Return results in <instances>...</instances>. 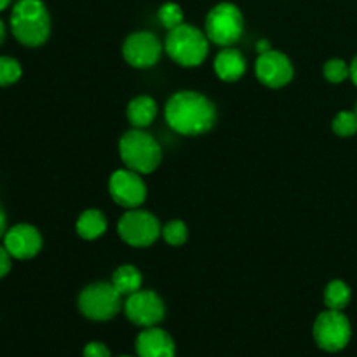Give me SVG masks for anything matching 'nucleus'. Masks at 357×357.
Masks as SVG:
<instances>
[{
  "mask_svg": "<svg viewBox=\"0 0 357 357\" xmlns=\"http://www.w3.org/2000/svg\"><path fill=\"white\" fill-rule=\"evenodd\" d=\"M166 121L173 131L185 136H199L215 126V105L195 91L173 94L166 105Z\"/></svg>",
  "mask_w": 357,
  "mask_h": 357,
  "instance_id": "1",
  "label": "nucleus"
},
{
  "mask_svg": "<svg viewBox=\"0 0 357 357\" xmlns=\"http://www.w3.org/2000/svg\"><path fill=\"white\" fill-rule=\"evenodd\" d=\"M9 23L14 38L26 47L45 44L51 33V17L42 0H17Z\"/></svg>",
  "mask_w": 357,
  "mask_h": 357,
  "instance_id": "2",
  "label": "nucleus"
},
{
  "mask_svg": "<svg viewBox=\"0 0 357 357\" xmlns=\"http://www.w3.org/2000/svg\"><path fill=\"white\" fill-rule=\"evenodd\" d=\"M119 153L126 167L139 174L155 171L162 159L159 143L139 129H132L122 136L119 143Z\"/></svg>",
  "mask_w": 357,
  "mask_h": 357,
  "instance_id": "3",
  "label": "nucleus"
},
{
  "mask_svg": "<svg viewBox=\"0 0 357 357\" xmlns=\"http://www.w3.org/2000/svg\"><path fill=\"white\" fill-rule=\"evenodd\" d=\"M166 52L178 65L199 66L208 56V35L199 28L181 23L167 33Z\"/></svg>",
  "mask_w": 357,
  "mask_h": 357,
  "instance_id": "4",
  "label": "nucleus"
},
{
  "mask_svg": "<svg viewBox=\"0 0 357 357\" xmlns=\"http://www.w3.org/2000/svg\"><path fill=\"white\" fill-rule=\"evenodd\" d=\"M79 309L91 321H110L121 312L122 295L112 282H96L80 293Z\"/></svg>",
  "mask_w": 357,
  "mask_h": 357,
  "instance_id": "5",
  "label": "nucleus"
},
{
  "mask_svg": "<svg viewBox=\"0 0 357 357\" xmlns=\"http://www.w3.org/2000/svg\"><path fill=\"white\" fill-rule=\"evenodd\" d=\"M244 30V20L239 7L230 2H222L209 10L206 17V35L215 44L229 47L236 44Z\"/></svg>",
  "mask_w": 357,
  "mask_h": 357,
  "instance_id": "6",
  "label": "nucleus"
},
{
  "mask_svg": "<svg viewBox=\"0 0 357 357\" xmlns=\"http://www.w3.org/2000/svg\"><path fill=\"white\" fill-rule=\"evenodd\" d=\"M314 340L326 352H340L351 342L352 328L342 310H330L319 314L314 323Z\"/></svg>",
  "mask_w": 357,
  "mask_h": 357,
  "instance_id": "7",
  "label": "nucleus"
},
{
  "mask_svg": "<svg viewBox=\"0 0 357 357\" xmlns=\"http://www.w3.org/2000/svg\"><path fill=\"white\" fill-rule=\"evenodd\" d=\"M119 236L129 246H152L160 236L159 220L149 211L131 209L119 220Z\"/></svg>",
  "mask_w": 357,
  "mask_h": 357,
  "instance_id": "8",
  "label": "nucleus"
},
{
  "mask_svg": "<svg viewBox=\"0 0 357 357\" xmlns=\"http://www.w3.org/2000/svg\"><path fill=\"white\" fill-rule=\"evenodd\" d=\"M124 312L132 324L142 328H152L164 319L166 307L162 298L153 291H136L128 296Z\"/></svg>",
  "mask_w": 357,
  "mask_h": 357,
  "instance_id": "9",
  "label": "nucleus"
},
{
  "mask_svg": "<svg viewBox=\"0 0 357 357\" xmlns=\"http://www.w3.org/2000/svg\"><path fill=\"white\" fill-rule=\"evenodd\" d=\"M110 195L122 208L136 209L145 202L146 185L136 171L119 169L110 176Z\"/></svg>",
  "mask_w": 357,
  "mask_h": 357,
  "instance_id": "10",
  "label": "nucleus"
},
{
  "mask_svg": "<svg viewBox=\"0 0 357 357\" xmlns=\"http://www.w3.org/2000/svg\"><path fill=\"white\" fill-rule=\"evenodd\" d=\"M122 54L126 61L135 68H149L159 61L162 54V44L150 31H138L126 38Z\"/></svg>",
  "mask_w": 357,
  "mask_h": 357,
  "instance_id": "11",
  "label": "nucleus"
},
{
  "mask_svg": "<svg viewBox=\"0 0 357 357\" xmlns=\"http://www.w3.org/2000/svg\"><path fill=\"white\" fill-rule=\"evenodd\" d=\"M3 246L14 260H31L42 250V236L33 225L17 223L7 229L3 236Z\"/></svg>",
  "mask_w": 357,
  "mask_h": 357,
  "instance_id": "12",
  "label": "nucleus"
},
{
  "mask_svg": "<svg viewBox=\"0 0 357 357\" xmlns=\"http://www.w3.org/2000/svg\"><path fill=\"white\" fill-rule=\"evenodd\" d=\"M255 70L258 80L274 89L286 86L293 79V65L288 56L272 49L258 56Z\"/></svg>",
  "mask_w": 357,
  "mask_h": 357,
  "instance_id": "13",
  "label": "nucleus"
},
{
  "mask_svg": "<svg viewBox=\"0 0 357 357\" xmlns=\"http://www.w3.org/2000/svg\"><path fill=\"white\" fill-rule=\"evenodd\" d=\"M138 357H176L173 338L160 328H145L136 338Z\"/></svg>",
  "mask_w": 357,
  "mask_h": 357,
  "instance_id": "14",
  "label": "nucleus"
},
{
  "mask_svg": "<svg viewBox=\"0 0 357 357\" xmlns=\"http://www.w3.org/2000/svg\"><path fill=\"white\" fill-rule=\"evenodd\" d=\"M215 72L225 82H236L246 72V58L236 49H223L215 59Z\"/></svg>",
  "mask_w": 357,
  "mask_h": 357,
  "instance_id": "15",
  "label": "nucleus"
},
{
  "mask_svg": "<svg viewBox=\"0 0 357 357\" xmlns=\"http://www.w3.org/2000/svg\"><path fill=\"white\" fill-rule=\"evenodd\" d=\"M157 115V103L150 96H138L128 105V119L136 129L146 128Z\"/></svg>",
  "mask_w": 357,
  "mask_h": 357,
  "instance_id": "16",
  "label": "nucleus"
},
{
  "mask_svg": "<svg viewBox=\"0 0 357 357\" xmlns=\"http://www.w3.org/2000/svg\"><path fill=\"white\" fill-rule=\"evenodd\" d=\"M107 232V218L98 209H87L77 220V234L86 241H94Z\"/></svg>",
  "mask_w": 357,
  "mask_h": 357,
  "instance_id": "17",
  "label": "nucleus"
},
{
  "mask_svg": "<svg viewBox=\"0 0 357 357\" xmlns=\"http://www.w3.org/2000/svg\"><path fill=\"white\" fill-rule=\"evenodd\" d=\"M112 284L122 296H129L142 288V274L132 265H122L112 275Z\"/></svg>",
  "mask_w": 357,
  "mask_h": 357,
  "instance_id": "18",
  "label": "nucleus"
},
{
  "mask_svg": "<svg viewBox=\"0 0 357 357\" xmlns=\"http://www.w3.org/2000/svg\"><path fill=\"white\" fill-rule=\"evenodd\" d=\"M351 288L344 281H331L324 289V305L330 310H344L351 303Z\"/></svg>",
  "mask_w": 357,
  "mask_h": 357,
  "instance_id": "19",
  "label": "nucleus"
},
{
  "mask_svg": "<svg viewBox=\"0 0 357 357\" xmlns=\"http://www.w3.org/2000/svg\"><path fill=\"white\" fill-rule=\"evenodd\" d=\"M23 75V68L17 59L10 56H0V87H9L16 84Z\"/></svg>",
  "mask_w": 357,
  "mask_h": 357,
  "instance_id": "20",
  "label": "nucleus"
},
{
  "mask_svg": "<svg viewBox=\"0 0 357 357\" xmlns=\"http://www.w3.org/2000/svg\"><path fill=\"white\" fill-rule=\"evenodd\" d=\"M333 131L340 138H349L357 132V114L356 112H340L333 119Z\"/></svg>",
  "mask_w": 357,
  "mask_h": 357,
  "instance_id": "21",
  "label": "nucleus"
},
{
  "mask_svg": "<svg viewBox=\"0 0 357 357\" xmlns=\"http://www.w3.org/2000/svg\"><path fill=\"white\" fill-rule=\"evenodd\" d=\"M324 77L331 84H342L344 80L351 79V66L344 59H330L324 65Z\"/></svg>",
  "mask_w": 357,
  "mask_h": 357,
  "instance_id": "22",
  "label": "nucleus"
},
{
  "mask_svg": "<svg viewBox=\"0 0 357 357\" xmlns=\"http://www.w3.org/2000/svg\"><path fill=\"white\" fill-rule=\"evenodd\" d=\"M159 21L162 26H166L167 30H173V28L180 26L183 23V10L178 3L167 2L164 3L159 9Z\"/></svg>",
  "mask_w": 357,
  "mask_h": 357,
  "instance_id": "23",
  "label": "nucleus"
},
{
  "mask_svg": "<svg viewBox=\"0 0 357 357\" xmlns=\"http://www.w3.org/2000/svg\"><path fill=\"white\" fill-rule=\"evenodd\" d=\"M162 237L171 246H181V244H185V241L188 237L187 225L181 220H173V222H169L162 229Z\"/></svg>",
  "mask_w": 357,
  "mask_h": 357,
  "instance_id": "24",
  "label": "nucleus"
},
{
  "mask_svg": "<svg viewBox=\"0 0 357 357\" xmlns=\"http://www.w3.org/2000/svg\"><path fill=\"white\" fill-rule=\"evenodd\" d=\"M84 357H112L110 349L101 342H91L84 347Z\"/></svg>",
  "mask_w": 357,
  "mask_h": 357,
  "instance_id": "25",
  "label": "nucleus"
},
{
  "mask_svg": "<svg viewBox=\"0 0 357 357\" xmlns=\"http://www.w3.org/2000/svg\"><path fill=\"white\" fill-rule=\"evenodd\" d=\"M13 260L14 258L10 257L7 248L0 246V279H3L10 272V268H13Z\"/></svg>",
  "mask_w": 357,
  "mask_h": 357,
  "instance_id": "26",
  "label": "nucleus"
},
{
  "mask_svg": "<svg viewBox=\"0 0 357 357\" xmlns=\"http://www.w3.org/2000/svg\"><path fill=\"white\" fill-rule=\"evenodd\" d=\"M6 232H7V215L6 211H3L2 204H0V239H3Z\"/></svg>",
  "mask_w": 357,
  "mask_h": 357,
  "instance_id": "27",
  "label": "nucleus"
},
{
  "mask_svg": "<svg viewBox=\"0 0 357 357\" xmlns=\"http://www.w3.org/2000/svg\"><path fill=\"white\" fill-rule=\"evenodd\" d=\"M271 51V44H268V40H258L257 42V52H260V54H264V52Z\"/></svg>",
  "mask_w": 357,
  "mask_h": 357,
  "instance_id": "28",
  "label": "nucleus"
},
{
  "mask_svg": "<svg viewBox=\"0 0 357 357\" xmlns=\"http://www.w3.org/2000/svg\"><path fill=\"white\" fill-rule=\"evenodd\" d=\"M349 66H351V80L354 82V86H357V56L352 59V63Z\"/></svg>",
  "mask_w": 357,
  "mask_h": 357,
  "instance_id": "29",
  "label": "nucleus"
},
{
  "mask_svg": "<svg viewBox=\"0 0 357 357\" xmlns=\"http://www.w3.org/2000/svg\"><path fill=\"white\" fill-rule=\"evenodd\" d=\"M6 37H7V30H6V23L2 21V17H0V45L6 42Z\"/></svg>",
  "mask_w": 357,
  "mask_h": 357,
  "instance_id": "30",
  "label": "nucleus"
},
{
  "mask_svg": "<svg viewBox=\"0 0 357 357\" xmlns=\"http://www.w3.org/2000/svg\"><path fill=\"white\" fill-rule=\"evenodd\" d=\"M10 2H13V0H0V13H2V10H6L7 7H9Z\"/></svg>",
  "mask_w": 357,
  "mask_h": 357,
  "instance_id": "31",
  "label": "nucleus"
},
{
  "mask_svg": "<svg viewBox=\"0 0 357 357\" xmlns=\"http://www.w3.org/2000/svg\"><path fill=\"white\" fill-rule=\"evenodd\" d=\"M121 357H131V356H121Z\"/></svg>",
  "mask_w": 357,
  "mask_h": 357,
  "instance_id": "32",
  "label": "nucleus"
},
{
  "mask_svg": "<svg viewBox=\"0 0 357 357\" xmlns=\"http://www.w3.org/2000/svg\"><path fill=\"white\" fill-rule=\"evenodd\" d=\"M356 114H357V107H356Z\"/></svg>",
  "mask_w": 357,
  "mask_h": 357,
  "instance_id": "33",
  "label": "nucleus"
}]
</instances>
